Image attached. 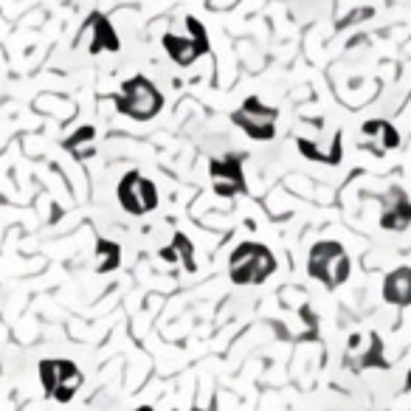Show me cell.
Listing matches in <instances>:
<instances>
[{
    "mask_svg": "<svg viewBox=\"0 0 411 411\" xmlns=\"http://www.w3.org/2000/svg\"><path fill=\"white\" fill-rule=\"evenodd\" d=\"M296 146H299V153L307 158V161H318V164H330V166H335L338 161L330 155V153H324V150H321V146L318 144H313L310 138H299L296 141Z\"/></svg>",
    "mask_w": 411,
    "mask_h": 411,
    "instance_id": "17",
    "label": "cell"
},
{
    "mask_svg": "<svg viewBox=\"0 0 411 411\" xmlns=\"http://www.w3.org/2000/svg\"><path fill=\"white\" fill-rule=\"evenodd\" d=\"M87 25H91V45H87L91 54H102V51L115 54L122 48V40H119V34H115L113 23L102 12H93L91 17H87Z\"/></svg>",
    "mask_w": 411,
    "mask_h": 411,
    "instance_id": "9",
    "label": "cell"
},
{
    "mask_svg": "<svg viewBox=\"0 0 411 411\" xmlns=\"http://www.w3.org/2000/svg\"><path fill=\"white\" fill-rule=\"evenodd\" d=\"M406 389L411 392V372H408V380H406Z\"/></svg>",
    "mask_w": 411,
    "mask_h": 411,
    "instance_id": "20",
    "label": "cell"
},
{
    "mask_svg": "<svg viewBox=\"0 0 411 411\" xmlns=\"http://www.w3.org/2000/svg\"><path fill=\"white\" fill-rule=\"evenodd\" d=\"M161 45H164L169 60L175 65H181V68H189V65H195L200 60V56H206V51L192 37H181V34H164Z\"/></svg>",
    "mask_w": 411,
    "mask_h": 411,
    "instance_id": "10",
    "label": "cell"
},
{
    "mask_svg": "<svg viewBox=\"0 0 411 411\" xmlns=\"http://www.w3.org/2000/svg\"><path fill=\"white\" fill-rule=\"evenodd\" d=\"M161 259H164V262H178V254H175V251H172V245H169V248H164V251H161Z\"/></svg>",
    "mask_w": 411,
    "mask_h": 411,
    "instance_id": "19",
    "label": "cell"
},
{
    "mask_svg": "<svg viewBox=\"0 0 411 411\" xmlns=\"http://www.w3.org/2000/svg\"><path fill=\"white\" fill-rule=\"evenodd\" d=\"M164 104H166V99L158 91V85L150 82L146 76H141V74L124 79L122 91L113 96V107L133 122H153L164 110Z\"/></svg>",
    "mask_w": 411,
    "mask_h": 411,
    "instance_id": "1",
    "label": "cell"
},
{
    "mask_svg": "<svg viewBox=\"0 0 411 411\" xmlns=\"http://www.w3.org/2000/svg\"><path fill=\"white\" fill-rule=\"evenodd\" d=\"M93 138H96V127H93V124H82L74 135H68V138H65V150H68V153H74L76 158H85L82 144H85V141L91 144Z\"/></svg>",
    "mask_w": 411,
    "mask_h": 411,
    "instance_id": "15",
    "label": "cell"
},
{
    "mask_svg": "<svg viewBox=\"0 0 411 411\" xmlns=\"http://www.w3.org/2000/svg\"><path fill=\"white\" fill-rule=\"evenodd\" d=\"M40 380H43V389L48 397H54L56 386H60V361H43L40 364Z\"/></svg>",
    "mask_w": 411,
    "mask_h": 411,
    "instance_id": "16",
    "label": "cell"
},
{
    "mask_svg": "<svg viewBox=\"0 0 411 411\" xmlns=\"http://www.w3.org/2000/svg\"><path fill=\"white\" fill-rule=\"evenodd\" d=\"M186 28H189V37H192L206 54H209V51H212V40H209V32H206V25H203L197 17L189 14V17H186Z\"/></svg>",
    "mask_w": 411,
    "mask_h": 411,
    "instance_id": "18",
    "label": "cell"
},
{
    "mask_svg": "<svg viewBox=\"0 0 411 411\" xmlns=\"http://www.w3.org/2000/svg\"><path fill=\"white\" fill-rule=\"evenodd\" d=\"M82 386V372L76 369L74 361H60V386L54 392V400L56 403H71L76 389Z\"/></svg>",
    "mask_w": 411,
    "mask_h": 411,
    "instance_id": "12",
    "label": "cell"
},
{
    "mask_svg": "<svg viewBox=\"0 0 411 411\" xmlns=\"http://www.w3.org/2000/svg\"><path fill=\"white\" fill-rule=\"evenodd\" d=\"M349 271H352L349 254H346V248L338 240H321L307 254V274H310V279L321 282L327 290L341 287L349 279Z\"/></svg>",
    "mask_w": 411,
    "mask_h": 411,
    "instance_id": "3",
    "label": "cell"
},
{
    "mask_svg": "<svg viewBox=\"0 0 411 411\" xmlns=\"http://www.w3.org/2000/svg\"><path fill=\"white\" fill-rule=\"evenodd\" d=\"M122 265V245L113 240H96V274H113Z\"/></svg>",
    "mask_w": 411,
    "mask_h": 411,
    "instance_id": "13",
    "label": "cell"
},
{
    "mask_svg": "<svg viewBox=\"0 0 411 411\" xmlns=\"http://www.w3.org/2000/svg\"><path fill=\"white\" fill-rule=\"evenodd\" d=\"M384 302L395 307H408L411 304V268L400 265L384 279Z\"/></svg>",
    "mask_w": 411,
    "mask_h": 411,
    "instance_id": "11",
    "label": "cell"
},
{
    "mask_svg": "<svg viewBox=\"0 0 411 411\" xmlns=\"http://www.w3.org/2000/svg\"><path fill=\"white\" fill-rule=\"evenodd\" d=\"M172 251L175 254H178V262H181V265L189 271V274H195L197 271V262H195V245H192V240L186 237V234H175V237H172Z\"/></svg>",
    "mask_w": 411,
    "mask_h": 411,
    "instance_id": "14",
    "label": "cell"
},
{
    "mask_svg": "<svg viewBox=\"0 0 411 411\" xmlns=\"http://www.w3.org/2000/svg\"><path fill=\"white\" fill-rule=\"evenodd\" d=\"M276 119L279 110L265 104L259 96H248L240 110L231 113V124L240 127L251 141H274L276 138Z\"/></svg>",
    "mask_w": 411,
    "mask_h": 411,
    "instance_id": "4",
    "label": "cell"
},
{
    "mask_svg": "<svg viewBox=\"0 0 411 411\" xmlns=\"http://www.w3.org/2000/svg\"><path fill=\"white\" fill-rule=\"evenodd\" d=\"M276 274V256L262 243H240L228 256V279L234 285H262Z\"/></svg>",
    "mask_w": 411,
    "mask_h": 411,
    "instance_id": "2",
    "label": "cell"
},
{
    "mask_svg": "<svg viewBox=\"0 0 411 411\" xmlns=\"http://www.w3.org/2000/svg\"><path fill=\"white\" fill-rule=\"evenodd\" d=\"M411 225V200L406 189L392 186L380 197V228L384 231H406Z\"/></svg>",
    "mask_w": 411,
    "mask_h": 411,
    "instance_id": "6",
    "label": "cell"
},
{
    "mask_svg": "<svg viewBox=\"0 0 411 411\" xmlns=\"http://www.w3.org/2000/svg\"><path fill=\"white\" fill-rule=\"evenodd\" d=\"M361 133H364V138H366L364 144L369 146V150H372L377 158H384L386 153H392V150H397V146H400V133H397V127L389 124V122H384V119L364 122Z\"/></svg>",
    "mask_w": 411,
    "mask_h": 411,
    "instance_id": "7",
    "label": "cell"
},
{
    "mask_svg": "<svg viewBox=\"0 0 411 411\" xmlns=\"http://www.w3.org/2000/svg\"><path fill=\"white\" fill-rule=\"evenodd\" d=\"M243 153H228L223 158H214L209 164V175H212V184H231V186H240L243 192H248L245 186V175H243Z\"/></svg>",
    "mask_w": 411,
    "mask_h": 411,
    "instance_id": "8",
    "label": "cell"
},
{
    "mask_svg": "<svg viewBox=\"0 0 411 411\" xmlns=\"http://www.w3.org/2000/svg\"><path fill=\"white\" fill-rule=\"evenodd\" d=\"M115 197H119V206L133 214V217H144L155 212L158 206V186L144 178L141 172H127L124 178L119 181V186H115Z\"/></svg>",
    "mask_w": 411,
    "mask_h": 411,
    "instance_id": "5",
    "label": "cell"
}]
</instances>
